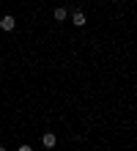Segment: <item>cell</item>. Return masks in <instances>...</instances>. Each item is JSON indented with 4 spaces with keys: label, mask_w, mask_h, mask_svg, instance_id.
Segmentation results:
<instances>
[{
    "label": "cell",
    "mask_w": 137,
    "mask_h": 151,
    "mask_svg": "<svg viewBox=\"0 0 137 151\" xmlns=\"http://www.w3.org/2000/svg\"><path fill=\"white\" fill-rule=\"evenodd\" d=\"M0 28H3V30H14V28H16V19H14L11 14L0 17Z\"/></svg>",
    "instance_id": "6da1fadb"
},
{
    "label": "cell",
    "mask_w": 137,
    "mask_h": 151,
    "mask_svg": "<svg viewBox=\"0 0 137 151\" xmlns=\"http://www.w3.org/2000/svg\"><path fill=\"white\" fill-rule=\"evenodd\" d=\"M19 151H33V148H30V146H27V143H25V146H19Z\"/></svg>",
    "instance_id": "5b68a950"
},
{
    "label": "cell",
    "mask_w": 137,
    "mask_h": 151,
    "mask_svg": "<svg viewBox=\"0 0 137 151\" xmlns=\"http://www.w3.org/2000/svg\"><path fill=\"white\" fill-rule=\"evenodd\" d=\"M85 14H82V11H74V14H71V25H77V28H85Z\"/></svg>",
    "instance_id": "3957f363"
},
{
    "label": "cell",
    "mask_w": 137,
    "mask_h": 151,
    "mask_svg": "<svg viewBox=\"0 0 137 151\" xmlns=\"http://www.w3.org/2000/svg\"><path fill=\"white\" fill-rule=\"evenodd\" d=\"M41 143L47 148H55V143H58V137H55V132H44L41 135Z\"/></svg>",
    "instance_id": "7a4b0ae2"
},
{
    "label": "cell",
    "mask_w": 137,
    "mask_h": 151,
    "mask_svg": "<svg viewBox=\"0 0 137 151\" xmlns=\"http://www.w3.org/2000/svg\"><path fill=\"white\" fill-rule=\"evenodd\" d=\"M55 19H58V22L66 19V8H55Z\"/></svg>",
    "instance_id": "277c9868"
},
{
    "label": "cell",
    "mask_w": 137,
    "mask_h": 151,
    "mask_svg": "<svg viewBox=\"0 0 137 151\" xmlns=\"http://www.w3.org/2000/svg\"><path fill=\"white\" fill-rule=\"evenodd\" d=\"M0 151H6V148H3V146H0Z\"/></svg>",
    "instance_id": "8992f818"
}]
</instances>
